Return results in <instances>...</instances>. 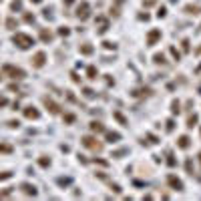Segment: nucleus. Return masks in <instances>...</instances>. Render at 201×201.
Listing matches in <instances>:
<instances>
[{
  "mask_svg": "<svg viewBox=\"0 0 201 201\" xmlns=\"http://www.w3.org/2000/svg\"><path fill=\"white\" fill-rule=\"evenodd\" d=\"M12 40H14V44H16L18 48H22V50H26V48H30L34 44V38L28 36V34H24V32H16Z\"/></svg>",
  "mask_w": 201,
  "mask_h": 201,
  "instance_id": "1",
  "label": "nucleus"
},
{
  "mask_svg": "<svg viewBox=\"0 0 201 201\" xmlns=\"http://www.w3.org/2000/svg\"><path fill=\"white\" fill-rule=\"evenodd\" d=\"M2 70H4L10 79H24V76H26V73H24L22 68H16V67H12V64H4Z\"/></svg>",
  "mask_w": 201,
  "mask_h": 201,
  "instance_id": "2",
  "label": "nucleus"
},
{
  "mask_svg": "<svg viewBox=\"0 0 201 201\" xmlns=\"http://www.w3.org/2000/svg\"><path fill=\"white\" fill-rule=\"evenodd\" d=\"M82 145H85V147L94 149V151H100V149H103V145H100L97 139H93V137H82Z\"/></svg>",
  "mask_w": 201,
  "mask_h": 201,
  "instance_id": "3",
  "label": "nucleus"
},
{
  "mask_svg": "<svg viewBox=\"0 0 201 201\" xmlns=\"http://www.w3.org/2000/svg\"><path fill=\"white\" fill-rule=\"evenodd\" d=\"M44 62H46V54H44V52H36V54L32 56V67H34V68L44 67Z\"/></svg>",
  "mask_w": 201,
  "mask_h": 201,
  "instance_id": "4",
  "label": "nucleus"
},
{
  "mask_svg": "<svg viewBox=\"0 0 201 201\" xmlns=\"http://www.w3.org/2000/svg\"><path fill=\"white\" fill-rule=\"evenodd\" d=\"M76 16H79L80 20L88 18V2H80V6L76 8Z\"/></svg>",
  "mask_w": 201,
  "mask_h": 201,
  "instance_id": "5",
  "label": "nucleus"
},
{
  "mask_svg": "<svg viewBox=\"0 0 201 201\" xmlns=\"http://www.w3.org/2000/svg\"><path fill=\"white\" fill-rule=\"evenodd\" d=\"M20 189H22V193L24 195H36V187H34V185H30V183H22V185H20Z\"/></svg>",
  "mask_w": 201,
  "mask_h": 201,
  "instance_id": "6",
  "label": "nucleus"
},
{
  "mask_svg": "<svg viewBox=\"0 0 201 201\" xmlns=\"http://www.w3.org/2000/svg\"><path fill=\"white\" fill-rule=\"evenodd\" d=\"M44 105L48 107V111H50V113H58V111H60V107L54 103L52 99H48V97H44Z\"/></svg>",
  "mask_w": 201,
  "mask_h": 201,
  "instance_id": "7",
  "label": "nucleus"
},
{
  "mask_svg": "<svg viewBox=\"0 0 201 201\" xmlns=\"http://www.w3.org/2000/svg\"><path fill=\"white\" fill-rule=\"evenodd\" d=\"M24 117H26V119H38L40 113L34 107H26V109H24Z\"/></svg>",
  "mask_w": 201,
  "mask_h": 201,
  "instance_id": "8",
  "label": "nucleus"
},
{
  "mask_svg": "<svg viewBox=\"0 0 201 201\" xmlns=\"http://www.w3.org/2000/svg\"><path fill=\"white\" fill-rule=\"evenodd\" d=\"M169 185H173L177 191H181V189H183V183H181L177 177H173V175H169Z\"/></svg>",
  "mask_w": 201,
  "mask_h": 201,
  "instance_id": "9",
  "label": "nucleus"
},
{
  "mask_svg": "<svg viewBox=\"0 0 201 201\" xmlns=\"http://www.w3.org/2000/svg\"><path fill=\"white\" fill-rule=\"evenodd\" d=\"M157 38H161V32H159V30H153V32H149L147 42H149V44H155V40H157Z\"/></svg>",
  "mask_w": 201,
  "mask_h": 201,
  "instance_id": "10",
  "label": "nucleus"
},
{
  "mask_svg": "<svg viewBox=\"0 0 201 201\" xmlns=\"http://www.w3.org/2000/svg\"><path fill=\"white\" fill-rule=\"evenodd\" d=\"M40 38L44 40V42H48V40H52V32L46 30V28H42V30H40Z\"/></svg>",
  "mask_w": 201,
  "mask_h": 201,
  "instance_id": "11",
  "label": "nucleus"
},
{
  "mask_svg": "<svg viewBox=\"0 0 201 201\" xmlns=\"http://www.w3.org/2000/svg\"><path fill=\"white\" fill-rule=\"evenodd\" d=\"M91 131H93V133H103L105 127H103L100 123H97V121H93V123H91Z\"/></svg>",
  "mask_w": 201,
  "mask_h": 201,
  "instance_id": "12",
  "label": "nucleus"
},
{
  "mask_svg": "<svg viewBox=\"0 0 201 201\" xmlns=\"http://www.w3.org/2000/svg\"><path fill=\"white\" fill-rule=\"evenodd\" d=\"M179 147L181 149H187L189 147V137H185V135L181 137V139H179Z\"/></svg>",
  "mask_w": 201,
  "mask_h": 201,
  "instance_id": "13",
  "label": "nucleus"
},
{
  "mask_svg": "<svg viewBox=\"0 0 201 201\" xmlns=\"http://www.w3.org/2000/svg\"><path fill=\"white\" fill-rule=\"evenodd\" d=\"M185 10H187L189 14H199V10H201V8H199V6H187Z\"/></svg>",
  "mask_w": 201,
  "mask_h": 201,
  "instance_id": "14",
  "label": "nucleus"
},
{
  "mask_svg": "<svg viewBox=\"0 0 201 201\" xmlns=\"http://www.w3.org/2000/svg\"><path fill=\"white\" fill-rule=\"evenodd\" d=\"M80 52H82V54H91V52H93V46L85 44V46H80Z\"/></svg>",
  "mask_w": 201,
  "mask_h": 201,
  "instance_id": "15",
  "label": "nucleus"
},
{
  "mask_svg": "<svg viewBox=\"0 0 201 201\" xmlns=\"http://www.w3.org/2000/svg\"><path fill=\"white\" fill-rule=\"evenodd\" d=\"M0 153H12V147L10 145H0Z\"/></svg>",
  "mask_w": 201,
  "mask_h": 201,
  "instance_id": "16",
  "label": "nucleus"
},
{
  "mask_svg": "<svg viewBox=\"0 0 201 201\" xmlns=\"http://www.w3.org/2000/svg\"><path fill=\"white\" fill-rule=\"evenodd\" d=\"M107 139L109 141H117V139H121V135L119 133H107Z\"/></svg>",
  "mask_w": 201,
  "mask_h": 201,
  "instance_id": "17",
  "label": "nucleus"
},
{
  "mask_svg": "<svg viewBox=\"0 0 201 201\" xmlns=\"http://www.w3.org/2000/svg\"><path fill=\"white\" fill-rule=\"evenodd\" d=\"M193 123H197V115H191L187 121V127H193Z\"/></svg>",
  "mask_w": 201,
  "mask_h": 201,
  "instance_id": "18",
  "label": "nucleus"
},
{
  "mask_svg": "<svg viewBox=\"0 0 201 201\" xmlns=\"http://www.w3.org/2000/svg\"><path fill=\"white\" fill-rule=\"evenodd\" d=\"M88 79H97V70H94V67H88Z\"/></svg>",
  "mask_w": 201,
  "mask_h": 201,
  "instance_id": "19",
  "label": "nucleus"
},
{
  "mask_svg": "<svg viewBox=\"0 0 201 201\" xmlns=\"http://www.w3.org/2000/svg\"><path fill=\"white\" fill-rule=\"evenodd\" d=\"M16 24H18V22H16L14 18H8V20H6V26H8V28H14Z\"/></svg>",
  "mask_w": 201,
  "mask_h": 201,
  "instance_id": "20",
  "label": "nucleus"
},
{
  "mask_svg": "<svg viewBox=\"0 0 201 201\" xmlns=\"http://www.w3.org/2000/svg\"><path fill=\"white\" fill-rule=\"evenodd\" d=\"M12 177V173H8V171H4V173H0V181H4V179H10Z\"/></svg>",
  "mask_w": 201,
  "mask_h": 201,
  "instance_id": "21",
  "label": "nucleus"
},
{
  "mask_svg": "<svg viewBox=\"0 0 201 201\" xmlns=\"http://www.w3.org/2000/svg\"><path fill=\"white\" fill-rule=\"evenodd\" d=\"M20 6H22V2H20V0H14V2H12V10H20Z\"/></svg>",
  "mask_w": 201,
  "mask_h": 201,
  "instance_id": "22",
  "label": "nucleus"
},
{
  "mask_svg": "<svg viewBox=\"0 0 201 201\" xmlns=\"http://www.w3.org/2000/svg\"><path fill=\"white\" fill-rule=\"evenodd\" d=\"M38 163H40V165H42V167H46V165H50V159H40Z\"/></svg>",
  "mask_w": 201,
  "mask_h": 201,
  "instance_id": "23",
  "label": "nucleus"
},
{
  "mask_svg": "<svg viewBox=\"0 0 201 201\" xmlns=\"http://www.w3.org/2000/svg\"><path fill=\"white\" fill-rule=\"evenodd\" d=\"M64 121H67V123H73V121H74V115H64Z\"/></svg>",
  "mask_w": 201,
  "mask_h": 201,
  "instance_id": "24",
  "label": "nucleus"
},
{
  "mask_svg": "<svg viewBox=\"0 0 201 201\" xmlns=\"http://www.w3.org/2000/svg\"><path fill=\"white\" fill-rule=\"evenodd\" d=\"M6 103H8V99H6V97H0V107H4Z\"/></svg>",
  "mask_w": 201,
  "mask_h": 201,
  "instance_id": "25",
  "label": "nucleus"
},
{
  "mask_svg": "<svg viewBox=\"0 0 201 201\" xmlns=\"http://www.w3.org/2000/svg\"><path fill=\"white\" fill-rule=\"evenodd\" d=\"M155 62H163V54H155Z\"/></svg>",
  "mask_w": 201,
  "mask_h": 201,
  "instance_id": "26",
  "label": "nucleus"
},
{
  "mask_svg": "<svg viewBox=\"0 0 201 201\" xmlns=\"http://www.w3.org/2000/svg\"><path fill=\"white\" fill-rule=\"evenodd\" d=\"M173 113H179V103H177V100L173 103Z\"/></svg>",
  "mask_w": 201,
  "mask_h": 201,
  "instance_id": "27",
  "label": "nucleus"
},
{
  "mask_svg": "<svg viewBox=\"0 0 201 201\" xmlns=\"http://www.w3.org/2000/svg\"><path fill=\"white\" fill-rule=\"evenodd\" d=\"M58 32L62 34V36H67V34H68V28H64V26H62V28H60V30H58Z\"/></svg>",
  "mask_w": 201,
  "mask_h": 201,
  "instance_id": "28",
  "label": "nucleus"
},
{
  "mask_svg": "<svg viewBox=\"0 0 201 201\" xmlns=\"http://www.w3.org/2000/svg\"><path fill=\"white\" fill-rule=\"evenodd\" d=\"M8 125H10V127H12V129H14V127H18L20 123H18V121H10V123H8Z\"/></svg>",
  "mask_w": 201,
  "mask_h": 201,
  "instance_id": "29",
  "label": "nucleus"
},
{
  "mask_svg": "<svg viewBox=\"0 0 201 201\" xmlns=\"http://www.w3.org/2000/svg\"><path fill=\"white\" fill-rule=\"evenodd\" d=\"M24 20H26V22H32V20H34V16H30V14H26V16H24Z\"/></svg>",
  "mask_w": 201,
  "mask_h": 201,
  "instance_id": "30",
  "label": "nucleus"
},
{
  "mask_svg": "<svg viewBox=\"0 0 201 201\" xmlns=\"http://www.w3.org/2000/svg\"><path fill=\"white\" fill-rule=\"evenodd\" d=\"M70 2H73V0H64V4H70Z\"/></svg>",
  "mask_w": 201,
  "mask_h": 201,
  "instance_id": "31",
  "label": "nucleus"
},
{
  "mask_svg": "<svg viewBox=\"0 0 201 201\" xmlns=\"http://www.w3.org/2000/svg\"><path fill=\"white\" fill-rule=\"evenodd\" d=\"M32 2H40V0H32Z\"/></svg>",
  "mask_w": 201,
  "mask_h": 201,
  "instance_id": "32",
  "label": "nucleus"
},
{
  "mask_svg": "<svg viewBox=\"0 0 201 201\" xmlns=\"http://www.w3.org/2000/svg\"><path fill=\"white\" fill-rule=\"evenodd\" d=\"M199 161H201V153H199Z\"/></svg>",
  "mask_w": 201,
  "mask_h": 201,
  "instance_id": "33",
  "label": "nucleus"
}]
</instances>
